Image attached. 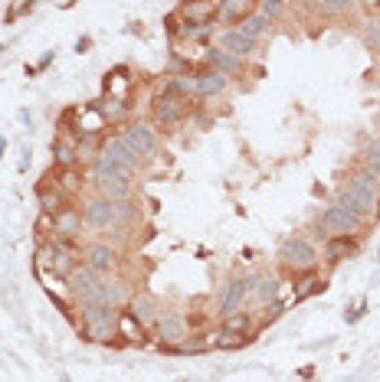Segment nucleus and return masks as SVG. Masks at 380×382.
<instances>
[{
	"label": "nucleus",
	"mask_w": 380,
	"mask_h": 382,
	"mask_svg": "<svg viewBox=\"0 0 380 382\" xmlns=\"http://www.w3.org/2000/svg\"><path fill=\"white\" fill-rule=\"evenodd\" d=\"M337 202L341 206H351V209H358L364 219L367 216H377V202H380V180L370 173V170L360 167L354 177H351V183L341 190V196H337Z\"/></svg>",
	"instance_id": "1"
},
{
	"label": "nucleus",
	"mask_w": 380,
	"mask_h": 382,
	"mask_svg": "<svg viewBox=\"0 0 380 382\" xmlns=\"http://www.w3.org/2000/svg\"><path fill=\"white\" fill-rule=\"evenodd\" d=\"M279 262H282V268L302 275V271H312L318 265V248L302 235H292V239H285L279 245Z\"/></svg>",
	"instance_id": "2"
},
{
	"label": "nucleus",
	"mask_w": 380,
	"mask_h": 382,
	"mask_svg": "<svg viewBox=\"0 0 380 382\" xmlns=\"http://www.w3.org/2000/svg\"><path fill=\"white\" fill-rule=\"evenodd\" d=\"M360 229H364V216L358 209H351V206L335 202V206H328L321 212V235L325 239H331V235H358Z\"/></svg>",
	"instance_id": "3"
},
{
	"label": "nucleus",
	"mask_w": 380,
	"mask_h": 382,
	"mask_svg": "<svg viewBox=\"0 0 380 382\" xmlns=\"http://www.w3.org/2000/svg\"><path fill=\"white\" fill-rule=\"evenodd\" d=\"M96 186L112 202H125L135 193V183H131L128 173H121L115 167H105V164H96Z\"/></svg>",
	"instance_id": "4"
},
{
	"label": "nucleus",
	"mask_w": 380,
	"mask_h": 382,
	"mask_svg": "<svg viewBox=\"0 0 380 382\" xmlns=\"http://www.w3.org/2000/svg\"><path fill=\"white\" fill-rule=\"evenodd\" d=\"M69 281V291L76 301H96V304H105V281L102 275H96L89 265H76V271L66 278Z\"/></svg>",
	"instance_id": "5"
},
{
	"label": "nucleus",
	"mask_w": 380,
	"mask_h": 382,
	"mask_svg": "<svg viewBox=\"0 0 380 382\" xmlns=\"http://www.w3.org/2000/svg\"><path fill=\"white\" fill-rule=\"evenodd\" d=\"M246 301H250V275L229 278L227 285L220 287V294H217V314H220V317L239 314Z\"/></svg>",
	"instance_id": "6"
},
{
	"label": "nucleus",
	"mask_w": 380,
	"mask_h": 382,
	"mask_svg": "<svg viewBox=\"0 0 380 382\" xmlns=\"http://www.w3.org/2000/svg\"><path fill=\"white\" fill-rule=\"evenodd\" d=\"M154 121L158 125H164V127H174V125H181L184 118H190V111H194V102L190 98H181V95H158L154 98Z\"/></svg>",
	"instance_id": "7"
},
{
	"label": "nucleus",
	"mask_w": 380,
	"mask_h": 382,
	"mask_svg": "<svg viewBox=\"0 0 380 382\" xmlns=\"http://www.w3.org/2000/svg\"><path fill=\"white\" fill-rule=\"evenodd\" d=\"M96 164L115 167V170H121V173H128V177H131V173L138 170V164H142V160H138L128 148H125V141H121V138H109L105 144H102V150H98Z\"/></svg>",
	"instance_id": "8"
},
{
	"label": "nucleus",
	"mask_w": 380,
	"mask_h": 382,
	"mask_svg": "<svg viewBox=\"0 0 380 382\" xmlns=\"http://www.w3.org/2000/svg\"><path fill=\"white\" fill-rule=\"evenodd\" d=\"M154 333H158V347L161 350H177L184 340H190V327L181 314H164L158 324H154Z\"/></svg>",
	"instance_id": "9"
},
{
	"label": "nucleus",
	"mask_w": 380,
	"mask_h": 382,
	"mask_svg": "<svg viewBox=\"0 0 380 382\" xmlns=\"http://www.w3.org/2000/svg\"><path fill=\"white\" fill-rule=\"evenodd\" d=\"M121 141H125V148H128L138 160H142V157H154V150H158V134H154V127L144 125V121H135V125L125 127Z\"/></svg>",
	"instance_id": "10"
},
{
	"label": "nucleus",
	"mask_w": 380,
	"mask_h": 382,
	"mask_svg": "<svg viewBox=\"0 0 380 382\" xmlns=\"http://www.w3.org/2000/svg\"><path fill=\"white\" fill-rule=\"evenodd\" d=\"M82 225L92 229V232H105L115 225V202L105 200V196H96V200L86 202V212H82Z\"/></svg>",
	"instance_id": "11"
},
{
	"label": "nucleus",
	"mask_w": 380,
	"mask_h": 382,
	"mask_svg": "<svg viewBox=\"0 0 380 382\" xmlns=\"http://www.w3.org/2000/svg\"><path fill=\"white\" fill-rule=\"evenodd\" d=\"M69 118H76L69 127H76V134H82V138H96V134H102V131L109 127V121H105V115H102L98 105L76 108V111H69Z\"/></svg>",
	"instance_id": "12"
},
{
	"label": "nucleus",
	"mask_w": 380,
	"mask_h": 382,
	"mask_svg": "<svg viewBox=\"0 0 380 382\" xmlns=\"http://www.w3.org/2000/svg\"><path fill=\"white\" fill-rule=\"evenodd\" d=\"M279 287H282V281L275 275H250V301L259 308H272L279 297Z\"/></svg>",
	"instance_id": "13"
},
{
	"label": "nucleus",
	"mask_w": 380,
	"mask_h": 382,
	"mask_svg": "<svg viewBox=\"0 0 380 382\" xmlns=\"http://www.w3.org/2000/svg\"><path fill=\"white\" fill-rule=\"evenodd\" d=\"M194 88H197V98H217L229 88V75L217 72V69H200L194 75Z\"/></svg>",
	"instance_id": "14"
},
{
	"label": "nucleus",
	"mask_w": 380,
	"mask_h": 382,
	"mask_svg": "<svg viewBox=\"0 0 380 382\" xmlns=\"http://www.w3.org/2000/svg\"><path fill=\"white\" fill-rule=\"evenodd\" d=\"M358 252H360L358 235H331V239L325 242V258H328V265H341V262L354 258Z\"/></svg>",
	"instance_id": "15"
},
{
	"label": "nucleus",
	"mask_w": 380,
	"mask_h": 382,
	"mask_svg": "<svg viewBox=\"0 0 380 382\" xmlns=\"http://www.w3.org/2000/svg\"><path fill=\"white\" fill-rule=\"evenodd\" d=\"M82 337L92 340V343H112V340L119 337V327H115V310H105L102 317L82 324Z\"/></svg>",
	"instance_id": "16"
},
{
	"label": "nucleus",
	"mask_w": 380,
	"mask_h": 382,
	"mask_svg": "<svg viewBox=\"0 0 380 382\" xmlns=\"http://www.w3.org/2000/svg\"><path fill=\"white\" fill-rule=\"evenodd\" d=\"M177 10H181V20L190 23V26H213V23H217L220 3L217 0H206V3H184V7H177Z\"/></svg>",
	"instance_id": "17"
},
{
	"label": "nucleus",
	"mask_w": 380,
	"mask_h": 382,
	"mask_svg": "<svg viewBox=\"0 0 380 382\" xmlns=\"http://www.w3.org/2000/svg\"><path fill=\"white\" fill-rule=\"evenodd\" d=\"M128 310L138 317L142 327H154V324L161 320V304H158V297L154 294H131Z\"/></svg>",
	"instance_id": "18"
},
{
	"label": "nucleus",
	"mask_w": 380,
	"mask_h": 382,
	"mask_svg": "<svg viewBox=\"0 0 380 382\" xmlns=\"http://www.w3.org/2000/svg\"><path fill=\"white\" fill-rule=\"evenodd\" d=\"M256 13V3L252 0H220V10H217V20L233 30V23H243L246 17Z\"/></svg>",
	"instance_id": "19"
},
{
	"label": "nucleus",
	"mask_w": 380,
	"mask_h": 382,
	"mask_svg": "<svg viewBox=\"0 0 380 382\" xmlns=\"http://www.w3.org/2000/svg\"><path fill=\"white\" fill-rule=\"evenodd\" d=\"M86 265L96 271V275H105V271H112V268L119 265V252L112 248V245L105 242H96L86 248Z\"/></svg>",
	"instance_id": "20"
},
{
	"label": "nucleus",
	"mask_w": 380,
	"mask_h": 382,
	"mask_svg": "<svg viewBox=\"0 0 380 382\" xmlns=\"http://www.w3.org/2000/svg\"><path fill=\"white\" fill-rule=\"evenodd\" d=\"M217 49H223V53L236 56V59H246V56L256 49V42L250 40V36H243V33L233 26V30H223L217 36Z\"/></svg>",
	"instance_id": "21"
},
{
	"label": "nucleus",
	"mask_w": 380,
	"mask_h": 382,
	"mask_svg": "<svg viewBox=\"0 0 380 382\" xmlns=\"http://www.w3.org/2000/svg\"><path fill=\"white\" fill-rule=\"evenodd\" d=\"M79 232H82V212H76V209H69V206H66L59 216H53V235H56V239L73 242Z\"/></svg>",
	"instance_id": "22"
},
{
	"label": "nucleus",
	"mask_w": 380,
	"mask_h": 382,
	"mask_svg": "<svg viewBox=\"0 0 380 382\" xmlns=\"http://www.w3.org/2000/svg\"><path fill=\"white\" fill-rule=\"evenodd\" d=\"M115 327H119V337L125 340V343H144V327L138 324V317H135L128 308L115 314Z\"/></svg>",
	"instance_id": "23"
},
{
	"label": "nucleus",
	"mask_w": 380,
	"mask_h": 382,
	"mask_svg": "<svg viewBox=\"0 0 380 382\" xmlns=\"http://www.w3.org/2000/svg\"><path fill=\"white\" fill-rule=\"evenodd\" d=\"M206 63H210V69H217V72L223 75H239L243 69H246V59H236V56L223 53V49H206Z\"/></svg>",
	"instance_id": "24"
},
{
	"label": "nucleus",
	"mask_w": 380,
	"mask_h": 382,
	"mask_svg": "<svg viewBox=\"0 0 380 382\" xmlns=\"http://www.w3.org/2000/svg\"><path fill=\"white\" fill-rule=\"evenodd\" d=\"M131 304V291L125 281H105V308L109 310H125Z\"/></svg>",
	"instance_id": "25"
},
{
	"label": "nucleus",
	"mask_w": 380,
	"mask_h": 382,
	"mask_svg": "<svg viewBox=\"0 0 380 382\" xmlns=\"http://www.w3.org/2000/svg\"><path fill=\"white\" fill-rule=\"evenodd\" d=\"M128 88H131V75L125 65H121V69H112V72L105 75V95L112 92V98L125 102V92H128Z\"/></svg>",
	"instance_id": "26"
},
{
	"label": "nucleus",
	"mask_w": 380,
	"mask_h": 382,
	"mask_svg": "<svg viewBox=\"0 0 380 382\" xmlns=\"http://www.w3.org/2000/svg\"><path fill=\"white\" fill-rule=\"evenodd\" d=\"M53 160H56V167L59 170H76V160H79V150L73 141H56L53 144Z\"/></svg>",
	"instance_id": "27"
},
{
	"label": "nucleus",
	"mask_w": 380,
	"mask_h": 382,
	"mask_svg": "<svg viewBox=\"0 0 380 382\" xmlns=\"http://www.w3.org/2000/svg\"><path fill=\"white\" fill-rule=\"evenodd\" d=\"M36 196H40V209H43V216H59V212L66 209L59 186H56V190H50V186H40V190H36Z\"/></svg>",
	"instance_id": "28"
},
{
	"label": "nucleus",
	"mask_w": 380,
	"mask_h": 382,
	"mask_svg": "<svg viewBox=\"0 0 380 382\" xmlns=\"http://www.w3.org/2000/svg\"><path fill=\"white\" fill-rule=\"evenodd\" d=\"M269 26H272V23L266 20V17H262L259 10H256V13H252V17H246V20L239 23L236 30L243 33V36H250V40L256 42V40H259V36H266V33H269Z\"/></svg>",
	"instance_id": "29"
},
{
	"label": "nucleus",
	"mask_w": 380,
	"mask_h": 382,
	"mask_svg": "<svg viewBox=\"0 0 380 382\" xmlns=\"http://www.w3.org/2000/svg\"><path fill=\"white\" fill-rule=\"evenodd\" d=\"M223 330H227V333H236V337H252V317L246 310L229 314V317H223Z\"/></svg>",
	"instance_id": "30"
},
{
	"label": "nucleus",
	"mask_w": 380,
	"mask_h": 382,
	"mask_svg": "<svg viewBox=\"0 0 380 382\" xmlns=\"http://www.w3.org/2000/svg\"><path fill=\"white\" fill-rule=\"evenodd\" d=\"M252 337H236V333H227V330H220V333H210V347H217V350H239V347H246Z\"/></svg>",
	"instance_id": "31"
},
{
	"label": "nucleus",
	"mask_w": 380,
	"mask_h": 382,
	"mask_svg": "<svg viewBox=\"0 0 380 382\" xmlns=\"http://www.w3.org/2000/svg\"><path fill=\"white\" fill-rule=\"evenodd\" d=\"M325 278H305L302 281V287H295V294H292V301H289V304H302L305 297H312V294H318V291H325Z\"/></svg>",
	"instance_id": "32"
},
{
	"label": "nucleus",
	"mask_w": 380,
	"mask_h": 382,
	"mask_svg": "<svg viewBox=\"0 0 380 382\" xmlns=\"http://www.w3.org/2000/svg\"><path fill=\"white\" fill-rule=\"evenodd\" d=\"M364 170H370V173L380 180V138L364 148Z\"/></svg>",
	"instance_id": "33"
},
{
	"label": "nucleus",
	"mask_w": 380,
	"mask_h": 382,
	"mask_svg": "<svg viewBox=\"0 0 380 382\" xmlns=\"http://www.w3.org/2000/svg\"><path fill=\"white\" fill-rule=\"evenodd\" d=\"M98 108H102L105 121H121V118L128 115V105H125V102H119V98H112L109 105H98Z\"/></svg>",
	"instance_id": "34"
},
{
	"label": "nucleus",
	"mask_w": 380,
	"mask_h": 382,
	"mask_svg": "<svg viewBox=\"0 0 380 382\" xmlns=\"http://www.w3.org/2000/svg\"><path fill=\"white\" fill-rule=\"evenodd\" d=\"M256 10L266 17V20H279L282 17V10H285V3H279V0H262V3H256Z\"/></svg>",
	"instance_id": "35"
},
{
	"label": "nucleus",
	"mask_w": 380,
	"mask_h": 382,
	"mask_svg": "<svg viewBox=\"0 0 380 382\" xmlns=\"http://www.w3.org/2000/svg\"><path fill=\"white\" fill-rule=\"evenodd\" d=\"M354 3L351 0H321L318 3V10H325V13H348Z\"/></svg>",
	"instance_id": "36"
},
{
	"label": "nucleus",
	"mask_w": 380,
	"mask_h": 382,
	"mask_svg": "<svg viewBox=\"0 0 380 382\" xmlns=\"http://www.w3.org/2000/svg\"><path fill=\"white\" fill-rule=\"evenodd\" d=\"M128 219H135V209H131V202H115V225L121 223H128Z\"/></svg>",
	"instance_id": "37"
},
{
	"label": "nucleus",
	"mask_w": 380,
	"mask_h": 382,
	"mask_svg": "<svg viewBox=\"0 0 380 382\" xmlns=\"http://www.w3.org/2000/svg\"><path fill=\"white\" fill-rule=\"evenodd\" d=\"M82 183H79V177H76V170H66L63 173V180H59V193L63 190H69V193H76Z\"/></svg>",
	"instance_id": "38"
},
{
	"label": "nucleus",
	"mask_w": 380,
	"mask_h": 382,
	"mask_svg": "<svg viewBox=\"0 0 380 382\" xmlns=\"http://www.w3.org/2000/svg\"><path fill=\"white\" fill-rule=\"evenodd\" d=\"M364 42H367V49H374V53H380V23H374V26H367V33H364Z\"/></svg>",
	"instance_id": "39"
},
{
	"label": "nucleus",
	"mask_w": 380,
	"mask_h": 382,
	"mask_svg": "<svg viewBox=\"0 0 380 382\" xmlns=\"http://www.w3.org/2000/svg\"><path fill=\"white\" fill-rule=\"evenodd\" d=\"M164 23H167V33H171V36H181V10H171Z\"/></svg>",
	"instance_id": "40"
},
{
	"label": "nucleus",
	"mask_w": 380,
	"mask_h": 382,
	"mask_svg": "<svg viewBox=\"0 0 380 382\" xmlns=\"http://www.w3.org/2000/svg\"><path fill=\"white\" fill-rule=\"evenodd\" d=\"M364 314H367V301H360L358 308L351 310V314H344V320H348V324H358V320L364 317Z\"/></svg>",
	"instance_id": "41"
},
{
	"label": "nucleus",
	"mask_w": 380,
	"mask_h": 382,
	"mask_svg": "<svg viewBox=\"0 0 380 382\" xmlns=\"http://www.w3.org/2000/svg\"><path fill=\"white\" fill-rule=\"evenodd\" d=\"M50 63H53V53H46V56H43V59H40V63H36V65H26V75H40V72H43V69H46V65H50Z\"/></svg>",
	"instance_id": "42"
},
{
	"label": "nucleus",
	"mask_w": 380,
	"mask_h": 382,
	"mask_svg": "<svg viewBox=\"0 0 380 382\" xmlns=\"http://www.w3.org/2000/svg\"><path fill=\"white\" fill-rule=\"evenodd\" d=\"M33 10V3H13L10 10H7V23L13 20V17H23V13H30Z\"/></svg>",
	"instance_id": "43"
},
{
	"label": "nucleus",
	"mask_w": 380,
	"mask_h": 382,
	"mask_svg": "<svg viewBox=\"0 0 380 382\" xmlns=\"http://www.w3.org/2000/svg\"><path fill=\"white\" fill-rule=\"evenodd\" d=\"M89 46H92V40H89V36H79V40H76V53H86Z\"/></svg>",
	"instance_id": "44"
},
{
	"label": "nucleus",
	"mask_w": 380,
	"mask_h": 382,
	"mask_svg": "<svg viewBox=\"0 0 380 382\" xmlns=\"http://www.w3.org/2000/svg\"><path fill=\"white\" fill-rule=\"evenodd\" d=\"M3 150H7V138H0V157H3Z\"/></svg>",
	"instance_id": "45"
},
{
	"label": "nucleus",
	"mask_w": 380,
	"mask_h": 382,
	"mask_svg": "<svg viewBox=\"0 0 380 382\" xmlns=\"http://www.w3.org/2000/svg\"><path fill=\"white\" fill-rule=\"evenodd\" d=\"M377 219H380V202H377Z\"/></svg>",
	"instance_id": "46"
},
{
	"label": "nucleus",
	"mask_w": 380,
	"mask_h": 382,
	"mask_svg": "<svg viewBox=\"0 0 380 382\" xmlns=\"http://www.w3.org/2000/svg\"><path fill=\"white\" fill-rule=\"evenodd\" d=\"M377 262H380V248H377Z\"/></svg>",
	"instance_id": "47"
},
{
	"label": "nucleus",
	"mask_w": 380,
	"mask_h": 382,
	"mask_svg": "<svg viewBox=\"0 0 380 382\" xmlns=\"http://www.w3.org/2000/svg\"><path fill=\"white\" fill-rule=\"evenodd\" d=\"M377 7H380V3H377Z\"/></svg>",
	"instance_id": "48"
}]
</instances>
